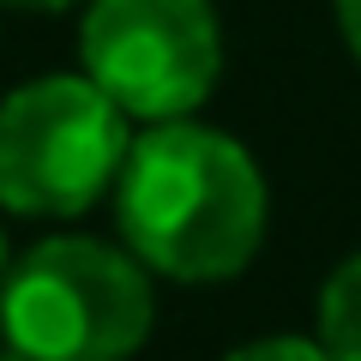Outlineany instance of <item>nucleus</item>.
Returning <instances> with one entry per match:
<instances>
[{
    "instance_id": "nucleus-1",
    "label": "nucleus",
    "mask_w": 361,
    "mask_h": 361,
    "mask_svg": "<svg viewBox=\"0 0 361 361\" xmlns=\"http://www.w3.org/2000/svg\"><path fill=\"white\" fill-rule=\"evenodd\" d=\"M115 217L145 271L175 283H217L247 271L265 241V175L229 133L157 121L127 151Z\"/></svg>"
},
{
    "instance_id": "nucleus-2",
    "label": "nucleus",
    "mask_w": 361,
    "mask_h": 361,
    "mask_svg": "<svg viewBox=\"0 0 361 361\" xmlns=\"http://www.w3.org/2000/svg\"><path fill=\"white\" fill-rule=\"evenodd\" d=\"M151 277L127 247L54 235L0 277V331L18 361H127L151 337Z\"/></svg>"
},
{
    "instance_id": "nucleus-3",
    "label": "nucleus",
    "mask_w": 361,
    "mask_h": 361,
    "mask_svg": "<svg viewBox=\"0 0 361 361\" xmlns=\"http://www.w3.org/2000/svg\"><path fill=\"white\" fill-rule=\"evenodd\" d=\"M127 115L90 78H37L0 103V205L18 217H78L127 169Z\"/></svg>"
},
{
    "instance_id": "nucleus-4",
    "label": "nucleus",
    "mask_w": 361,
    "mask_h": 361,
    "mask_svg": "<svg viewBox=\"0 0 361 361\" xmlns=\"http://www.w3.org/2000/svg\"><path fill=\"white\" fill-rule=\"evenodd\" d=\"M85 78L121 115L187 121L217 85L223 30L211 0H90L78 30Z\"/></svg>"
},
{
    "instance_id": "nucleus-5",
    "label": "nucleus",
    "mask_w": 361,
    "mask_h": 361,
    "mask_svg": "<svg viewBox=\"0 0 361 361\" xmlns=\"http://www.w3.org/2000/svg\"><path fill=\"white\" fill-rule=\"evenodd\" d=\"M319 343L331 361H361V253L325 277L319 295Z\"/></svg>"
},
{
    "instance_id": "nucleus-6",
    "label": "nucleus",
    "mask_w": 361,
    "mask_h": 361,
    "mask_svg": "<svg viewBox=\"0 0 361 361\" xmlns=\"http://www.w3.org/2000/svg\"><path fill=\"white\" fill-rule=\"evenodd\" d=\"M229 361H331L325 343H307V337H259V343H241Z\"/></svg>"
},
{
    "instance_id": "nucleus-7",
    "label": "nucleus",
    "mask_w": 361,
    "mask_h": 361,
    "mask_svg": "<svg viewBox=\"0 0 361 361\" xmlns=\"http://www.w3.org/2000/svg\"><path fill=\"white\" fill-rule=\"evenodd\" d=\"M331 6H337V30H343L349 54L361 61V0H331Z\"/></svg>"
},
{
    "instance_id": "nucleus-8",
    "label": "nucleus",
    "mask_w": 361,
    "mask_h": 361,
    "mask_svg": "<svg viewBox=\"0 0 361 361\" xmlns=\"http://www.w3.org/2000/svg\"><path fill=\"white\" fill-rule=\"evenodd\" d=\"M0 6H18V13H61L73 0H0Z\"/></svg>"
},
{
    "instance_id": "nucleus-9",
    "label": "nucleus",
    "mask_w": 361,
    "mask_h": 361,
    "mask_svg": "<svg viewBox=\"0 0 361 361\" xmlns=\"http://www.w3.org/2000/svg\"><path fill=\"white\" fill-rule=\"evenodd\" d=\"M0 277H6V235H0Z\"/></svg>"
},
{
    "instance_id": "nucleus-10",
    "label": "nucleus",
    "mask_w": 361,
    "mask_h": 361,
    "mask_svg": "<svg viewBox=\"0 0 361 361\" xmlns=\"http://www.w3.org/2000/svg\"><path fill=\"white\" fill-rule=\"evenodd\" d=\"M0 361H18V355H0Z\"/></svg>"
}]
</instances>
